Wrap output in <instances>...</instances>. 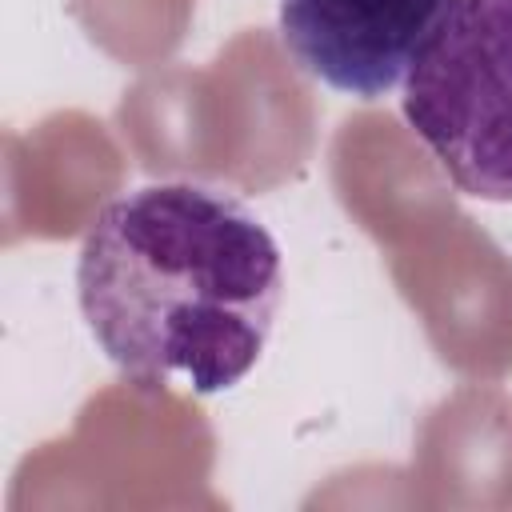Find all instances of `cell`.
I'll return each instance as SVG.
<instances>
[{
  "mask_svg": "<svg viewBox=\"0 0 512 512\" xmlns=\"http://www.w3.org/2000/svg\"><path fill=\"white\" fill-rule=\"evenodd\" d=\"M76 292L100 352L140 388L240 384L276 324L284 268L260 216L172 180L108 200L84 232Z\"/></svg>",
  "mask_w": 512,
  "mask_h": 512,
  "instance_id": "1",
  "label": "cell"
},
{
  "mask_svg": "<svg viewBox=\"0 0 512 512\" xmlns=\"http://www.w3.org/2000/svg\"><path fill=\"white\" fill-rule=\"evenodd\" d=\"M404 120L464 196L512 204V0H448L404 76Z\"/></svg>",
  "mask_w": 512,
  "mask_h": 512,
  "instance_id": "2",
  "label": "cell"
},
{
  "mask_svg": "<svg viewBox=\"0 0 512 512\" xmlns=\"http://www.w3.org/2000/svg\"><path fill=\"white\" fill-rule=\"evenodd\" d=\"M448 0H280V40L336 92L376 100L396 88Z\"/></svg>",
  "mask_w": 512,
  "mask_h": 512,
  "instance_id": "3",
  "label": "cell"
}]
</instances>
